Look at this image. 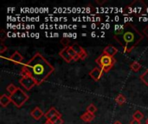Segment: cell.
Segmentation results:
<instances>
[{
	"instance_id": "obj_6",
	"label": "cell",
	"mask_w": 148,
	"mask_h": 124,
	"mask_svg": "<svg viewBox=\"0 0 148 124\" xmlns=\"http://www.w3.org/2000/svg\"><path fill=\"white\" fill-rule=\"evenodd\" d=\"M19 84L27 91H30L35 85H36V80L33 78H31L30 76H28V75L22 76V78L19 79Z\"/></svg>"
},
{
	"instance_id": "obj_17",
	"label": "cell",
	"mask_w": 148,
	"mask_h": 124,
	"mask_svg": "<svg viewBox=\"0 0 148 124\" xmlns=\"http://www.w3.org/2000/svg\"><path fill=\"white\" fill-rule=\"evenodd\" d=\"M115 102L119 105H123L127 102V98L123 94H118L117 97L115 98Z\"/></svg>"
},
{
	"instance_id": "obj_13",
	"label": "cell",
	"mask_w": 148,
	"mask_h": 124,
	"mask_svg": "<svg viewBox=\"0 0 148 124\" xmlns=\"http://www.w3.org/2000/svg\"><path fill=\"white\" fill-rule=\"evenodd\" d=\"M59 55H60V57H61L63 60H65L67 63H70V62L73 60V59L70 57V55L69 54V53H68V51H67V47L62 48V49L59 52Z\"/></svg>"
},
{
	"instance_id": "obj_10",
	"label": "cell",
	"mask_w": 148,
	"mask_h": 124,
	"mask_svg": "<svg viewBox=\"0 0 148 124\" xmlns=\"http://www.w3.org/2000/svg\"><path fill=\"white\" fill-rule=\"evenodd\" d=\"M44 114H45V113H43V111H42L39 107H35V108L31 110V112H30V116H31L32 118L35 119L36 121L40 120L42 117H44Z\"/></svg>"
},
{
	"instance_id": "obj_33",
	"label": "cell",
	"mask_w": 148,
	"mask_h": 124,
	"mask_svg": "<svg viewBox=\"0 0 148 124\" xmlns=\"http://www.w3.org/2000/svg\"><path fill=\"white\" fill-rule=\"evenodd\" d=\"M145 124H147V123H145Z\"/></svg>"
},
{
	"instance_id": "obj_30",
	"label": "cell",
	"mask_w": 148,
	"mask_h": 124,
	"mask_svg": "<svg viewBox=\"0 0 148 124\" xmlns=\"http://www.w3.org/2000/svg\"><path fill=\"white\" fill-rule=\"evenodd\" d=\"M44 124H54V123H53V122H51L50 120H46V121H45V123H44Z\"/></svg>"
},
{
	"instance_id": "obj_29",
	"label": "cell",
	"mask_w": 148,
	"mask_h": 124,
	"mask_svg": "<svg viewBox=\"0 0 148 124\" xmlns=\"http://www.w3.org/2000/svg\"><path fill=\"white\" fill-rule=\"evenodd\" d=\"M107 1L106 0H103V1H99V0H96V3H98V4H102V3H106Z\"/></svg>"
},
{
	"instance_id": "obj_4",
	"label": "cell",
	"mask_w": 148,
	"mask_h": 124,
	"mask_svg": "<svg viewBox=\"0 0 148 124\" xmlns=\"http://www.w3.org/2000/svg\"><path fill=\"white\" fill-rule=\"evenodd\" d=\"M95 62L99 66V67L102 69L104 73H108L114 67L116 60L114 57H110L102 54L95 60Z\"/></svg>"
},
{
	"instance_id": "obj_11",
	"label": "cell",
	"mask_w": 148,
	"mask_h": 124,
	"mask_svg": "<svg viewBox=\"0 0 148 124\" xmlns=\"http://www.w3.org/2000/svg\"><path fill=\"white\" fill-rule=\"evenodd\" d=\"M118 48L113 45H108L107 46L104 50H103V54L108 55V56H110V57H114L117 53H118Z\"/></svg>"
},
{
	"instance_id": "obj_16",
	"label": "cell",
	"mask_w": 148,
	"mask_h": 124,
	"mask_svg": "<svg viewBox=\"0 0 148 124\" xmlns=\"http://www.w3.org/2000/svg\"><path fill=\"white\" fill-rule=\"evenodd\" d=\"M67 47V51H68L69 54V55H70V57L73 59V60L77 61V60H81V59H80V57L75 54V52L74 51V49L72 48V47H71V46H69V47Z\"/></svg>"
},
{
	"instance_id": "obj_15",
	"label": "cell",
	"mask_w": 148,
	"mask_h": 124,
	"mask_svg": "<svg viewBox=\"0 0 148 124\" xmlns=\"http://www.w3.org/2000/svg\"><path fill=\"white\" fill-rule=\"evenodd\" d=\"M81 119H82L83 122H85V123H90V122H92V121L95 119V115H93V114H91V113L86 111L85 113H83V114L81 116Z\"/></svg>"
},
{
	"instance_id": "obj_22",
	"label": "cell",
	"mask_w": 148,
	"mask_h": 124,
	"mask_svg": "<svg viewBox=\"0 0 148 124\" xmlns=\"http://www.w3.org/2000/svg\"><path fill=\"white\" fill-rule=\"evenodd\" d=\"M17 88L18 87H16L15 85H13V84H10L8 86H7V88H6V90L10 92V94L11 95V94H13L16 90H17Z\"/></svg>"
},
{
	"instance_id": "obj_20",
	"label": "cell",
	"mask_w": 148,
	"mask_h": 124,
	"mask_svg": "<svg viewBox=\"0 0 148 124\" xmlns=\"http://www.w3.org/2000/svg\"><path fill=\"white\" fill-rule=\"evenodd\" d=\"M144 118V115L142 114V112H140V110H137L134 113L133 115V119H135V120H138V121H140Z\"/></svg>"
},
{
	"instance_id": "obj_5",
	"label": "cell",
	"mask_w": 148,
	"mask_h": 124,
	"mask_svg": "<svg viewBox=\"0 0 148 124\" xmlns=\"http://www.w3.org/2000/svg\"><path fill=\"white\" fill-rule=\"evenodd\" d=\"M10 99H11V103L16 107L21 108L29 100V96L21 88H17V90L13 94L10 95Z\"/></svg>"
},
{
	"instance_id": "obj_12",
	"label": "cell",
	"mask_w": 148,
	"mask_h": 124,
	"mask_svg": "<svg viewBox=\"0 0 148 124\" xmlns=\"http://www.w3.org/2000/svg\"><path fill=\"white\" fill-rule=\"evenodd\" d=\"M56 116L62 117V115L58 112V110H57L55 107H51V108L44 114V117L46 118V120H50L53 117H56Z\"/></svg>"
},
{
	"instance_id": "obj_25",
	"label": "cell",
	"mask_w": 148,
	"mask_h": 124,
	"mask_svg": "<svg viewBox=\"0 0 148 124\" xmlns=\"http://www.w3.org/2000/svg\"><path fill=\"white\" fill-rule=\"evenodd\" d=\"M7 49H8L7 46H5L3 44V42H1V44H0V54H3L5 51H7Z\"/></svg>"
},
{
	"instance_id": "obj_26",
	"label": "cell",
	"mask_w": 148,
	"mask_h": 124,
	"mask_svg": "<svg viewBox=\"0 0 148 124\" xmlns=\"http://www.w3.org/2000/svg\"><path fill=\"white\" fill-rule=\"evenodd\" d=\"M143 34L148 38V24L143 28Z\"/></svg>"
},
{
	"instance_id": "obj_27",
	"label": "cell",
	"mask_w": 148,
	"mask_h": 124,
	"mask_svg": "<svg viewBox=\"0 0 148 124\" xmlns=\"http://www.w3.org/2000/svg\"><path fill=\"white\" fill-rule=\"evenodd\" d=\"M63 123H64L63 119H62V117H60L56 122H55V123H54V124H63Z\"/></svg>"
},
{
	"instance_id": "obj_1",
	"label": "cell",
	"mask_w": 148,
	"mask_h": 124,
	"mask_svg": "<svg viewBox=\"0 0 148 124\" xmlns=\"http://www.w3.org/2000/svg\"><path fill=\"white\" fill-rule=\"evenodd\" d=\"M54 71V66L42 55L41 53L36 52L28 62L23 65L21 75L30 76L36 80V85H40L47 80Z\"/></svg>"
},
{
	"instance_id": "obj_24",
	"label": "cell",
	"mask_w": 148,
	"mask_h": 124,
	"mask_svg": "<svg viewBox=\"0 0 148 124\" xmlns=\"http://www.w3.org/2000/svg\"><path fill=\"white\" fill-rule=\"evenodd\" d=\"M61 43H62V45H64V46H65V47H69V38H68V37H64V38H62V39L61 40Z\"/></svg>"
},
{
	"instance_id": "obj_3",
	"label": "cell",
	"mask_w": 148,
	"mask_h": 124,
	"mask_svg": "<svg viewBox=\"0 0 148 124\" xmlns=\"http://www.w3.org/2000/svg\"><path fill=\"white\" fill-rule=\"evenodd\" d=\"M147 9V5L142 0H135L126 7V12L136 16H144Z\"/></svg>"
},
{
	"instance_id": "obj_9",
	"label": "cell",
	"mask_w": 148,
	"mask_h": 124,
	"mask_svg": "<svg viewBox=\"0 0 148 124\" xmlns=\"http://www.w3.org/2000/svg\"><path fill=\"white\" fill-rule=\"evenodd\" d=\"M10 60L11 62H13L14 64L16 65H21L23 63V56L18 52V51H15L10 57Z\"/></svg>"
},
{
	"instance_id": "obj_23",
	"label": "cell",
	"mask_w": 148,
	"mask_h": 124,
	"mask_svg": "<svg viewBox=\"0 0 148 124\" xmlns=\"http://www.w3.org/2000/svg\"><path fill=\"white\" fill-rule=\"evenodd\" d=\"M6 37H7V34L4 31V29H1V31H0V40H1V42H3V41L5 40Z\"/></svg>"
},
{
	"instance_id": "obj_32",
	"label": "cell",
	"mask_w": 148,
	"mask_h": 124,
	"mask_svg": "<svg viewBox=\"0 0 148 124\" xmlns=\"http://www.w3.org/2000/svg\"><path fill=\"white\" fill-rule=\"evenodd\" d=\"M146 123L148 124V118H147V121H146Z\"/></svg>"
},
{
	"instance_id": "obj_2",
	"label": "cell",
	"mask_w": 148,
	"mask_h": 124,
	"mask_svg": "<svg viewBox=\"0 0 148 124\" xmlns=\"http://www.w3.org/2000/svg\"><path fill=\"white\" fill-rule=\"evenodd\" d=\"M114 40L123 47L125 53H130L144 38V35L130 22H127L114 34Z\"/></svg>"
},
{
	"instance_id": "obj_18",
	"label": "cell",
	"mask_w": 148,
	"mask_h": 124,
	"mask_svg": "<svg viewBox=\"0 0 148 124\" xmlns=\"http://www.w3.org/2000/svg\"><path fill=\"white\" fill-rule=\"evenodd\" d=\"M130 68H131V70H132V71H134V72L137 73V72H139V71L140 70V68H141V65H140V63H139L138 61H134L133 63H131V65H130Z\"/></svg>"
},
{
	"instance_id": "obj_28",
	"label": "cell",
	"mask_w": 148,
	"mask_h": 124,
	"mask_svg": "<svg viewBox=\"0 0 148 124\" xmlns=\"http://www.w3.org/2000/svg\"><path fill=\"white\" fill-rule=\"evenodd\" d=\"M130 124H141V123H140V121H138V120L133 119V120L130 122Z\"/></svg>"
},
{
	"instance_id": "obj_31",
	"label": "cell",
	"mask_w": 148,
	"mask_h": 124,
	"mask_svg": "<svg viewBox=\"0 0 148 124\" xmlns=\"http://www.w3.org/2000/svg\"><path fill=\"white\" fill-rule=\"evenodd\" d=\"M114 124H122V123H121V122H115Z\"/></svg>"
},
{
	"instance_id": "obj_8",
	"label": "cell",
	"mask_w": 148,
	"mask_h": 124,
	"mask_svg": "<svg viewBox=\"0 0 148 124\" xmlns=\"http://www.w3.org/2000/svg\"><path fill=\"white\" fill-rule=\"evenodd\" d=\"M104 72L102 71V69L99 66L95 67L94 69H92V71L89 72V76L95 80V81H99L101 79V78L102 77Z\"/></svg>"
},
{
	"instance_id": "obj_19",
	"label": "cell",
	"mask_w": 148,
	"mask_h": 124,
	"mask_svg": "<svg viewBox=\"0 0 148 124\" xmlns=\"http://www.w3.org/2000/svg\"><path fill=\"white\" fill-rule=\"evenodd\" d=\"M140 80H141L147 86H148V69H147V70L140 76Z\"/></svg>"
},
{
	"instance_id": "obj_7",
	"label": "cell",
	"mask_w": 148,
	"mask_h": 124,
	"mask_svg": "<svg viewBox=\"0 0 148 124\" xmlns=\"http://www.w3.org/2000/svg\"><path fill=\"white\" fill-rule=\"evenodd\" d=\"M71 47H72V48L74 49V51L75 52V54L80 57L81 60H84L88 57V53H87V51H86L82 47H81L79 44L74 43V44L71 45Z\"/></svg>"
},
{
	"instance_id": "obj_14",
	"label": "cell",
	"mask_w": 148,
	"mask_h": 124,
	"mask_svg": "<svg viewBox=\"0 0 148 124\" xmlns=\"http://www.w3.org/2000/svg\"><path fill=\"white\" fill-rule=\"evenodd\" d=\"M11 103L10 96H8L6 94H3L0 97V104L2 107H7Z\"/></svg>"
},
{
	"instance_id": "obj_21",
	"label": "cell",
	"mask_w": 148,
	"mask_h": 124,
	"mask_svg": "<svg viewBox=\"0 0 148 124\" xmlns=\"http://www.w3.org/2000/svg\"><path fill=\"white\" fill-rule=\"evenodd\" d=\"M86 111H88V112H89V113L95 115V114L96 113V111H97V108H96V106H95L94 104H90L87 107Z\"/></svg>"
}]
</instances>
